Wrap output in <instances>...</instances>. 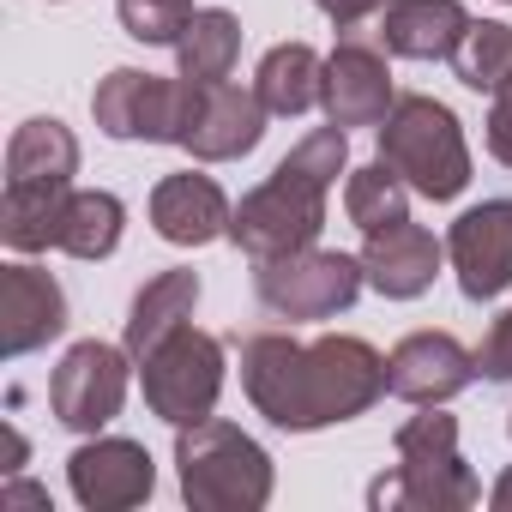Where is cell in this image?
<instances>
[{
  "label": "cell",
  "mask_w": 512,
  "mask_h": 512,
  "mask_svg": "<svg viewBox=\"0 0 512 512\" xmlns=\"http://www.w3.org/2000/svg\"><path fill=\"white\" fill-rule=\"evenodd\" d=\"M241 392L272 428L314 434L386 398V356L344 332L314 344H296L290 332H253L241 338Z\"/></svg>",
  "instance_id": "obj_1"
},
{
  "label": "cell",
  "mask_w": 512,
  "mask_h": 512,
  "mask_svg": "<svg viewBox=\"0 0 512 512\" xmlns=\"http://www.w3.org/2000/svg\"><path fill=\"white\" fill-rule=\"evenodd\" d=\"M338 175H350V133L344 127H314L272 169V181L241 193V205L229 217V241L247 253L253 266L314 247L320 229H326V199H332Z\"/></svg>",
  "instance_id": "obj_2"
},
{
  "label": "cell",
  "mask_w": 512,
  "mask_h": 512,
  "mask_svg": "<svg viewBox=\"0 0 512 512\" xmlns=\"http://www.w3.org/2000/svg\"><path fill=\"white\" fill-rule=\"evenodd\" d=\"M398 464L368 488V506H410V512H464L482 500V482L470 476L464 452H458V422L440 404H422V416H410L392 434Z\"/></svg>",
  "instance_id": "obj_3"
},
{
  "label": "cell",
  "mask_w": 512,
  "mask_h": 512,
  "mask_svg": "<svg viewBox=\"0 0 512 512\" xmlns=\"http://www.w3.org/2000/svg\"><path fill=\"white\" fill-rule=\"evenodd\" d=\"M175 476L193 512H260L272 500V452L223 416L175 428Z\"/></svg>",
  "instance_id": "obj_4"
},
{
  "label": "cell",
  "mask_w": 512,
  "mask_h": 512,
  "mask_svg": "<svg viewBox=\"0 0 512 512\" xmlns=\"http://www.w3.org/2000/svg\"><path fill=\"white\" fill-rule=\"evenodd\" d=\"M380 157L410 181V193L446 205L470 187V145L458 115L440 97H398L392 115L380 121Z\"/></svg>",
  "instance_id": "obj_5"
},
{
  "label": "cell",
  "mask_w": 512,
  "mask_h": 512,
  "mask_svg": "<svg viewBox=\"0 0 512 512\" xmlns=\"http://www.w3.org/2000/svg\"><path fill=\"white\" fill-rule=\"evenodd\" d=\"M223 338L199 332L193 320L175 326L157 350L139 356V386H145V404L157 422L169 428H193V422H211L217 398H223Z\"/></svg>",
  "instance_id": "obj_6"
},
{
  "label": "cell",
  "mask_w": 512,
  "mask_h": 512,
  "mask_svg": "<svg viewBox=\"0 0 512 512\" xmlns=\"http://www.w3.org/2000/svg\"><path fill=\"white\" fill-rule=\"evenodd\" d=\"M368 272H362V253H338V247H302L284 253V260L253 266V296L272 320H338L344 308H356Z\"/></svg>",
  "instance_id": "obj_7"
},
{
  "label": "cell",
  "mask_w": 512,
  "mask_h": 512,
  "mask_svg": "<svg viewBox=\"0 0 512 512\" xmlns=\"http://www.w3.org/2000/svg\"><path fill=\"white\" fill-rule=\"evenodd\" d=\"M127 380H133V356L127 344H103V338H85L61 356V368L49 374V410L61 428L73 434H97L121 416L127 404Z\"/></svg>",
  "instance_id": "obj_8"
},
{
  "label": "cell",
  "mask_w": 512,
  "mask_h": 512,
  "mask_svg": "<svg viewBox=\"0 0 512 512\" xmlns=\"http://www.w3.org/2000/svg\"><path fill=\"white\" fill-rule=\"evenodd\" d=\"M91 115L109 139H145V145H181L187 121V79H157L139 67H115L91 91Z\"/></svg>",
  "instance_id": "obj_9"
},
{
  "label": "cell",
  "mask_w": 512,
  "mask_h": 512,
  "mask_svg": "<svg viewBox=\"0 0 512 512\" xmlns=\"http://www.w3.org/2000/svg\"><path fill=\"white\" fill-rule=\"evenodd\" d=\"M266 103L260 91H241L229 79L199 85L187 79V121H181V151L193 163H235L266 139Z\"/></svg>",
  "instance_id": "obj_10"
},
{
  "label": "cell",
  "mask_w": 512,
  "mask_h": 512,
  "mask_svg": "<svg viewBox=\"0 0 512 512\" xmlns=\"http://www.w3.org/2000/svg\"><path fill=\"white\" fill-rule=\"evenodd\" d=\"M67 488L85 512H127L145 506L157 488V464L139 440L127 434H91L73 458H67Z\"/></svg>",
  "instance_id": "obj_11"
},
{
  "label": "cell",
  "mask_w": 512,
  "mask_h": 512,
  "mask_svg": "<svg viewBox=\"0 0 512 512\" xmlns=\"http://www.w3.org/2000/svg\"><path fill=\"white\" fill-rule=\"evenodd\" d=\"M398 91H392V67H386V49L344 31L338 49L326 55V85H320V109L332 127H380L392 115Z\"/></svg>",
  "instance_id": "obj_12"
},
{
  "label": "cell",
  "mask_w": 512,
  "mask_h": 512,
  "mask_svg": "<svg viewBox=\"0 0 512 512\" xmlns=\"http://www.w3.org/2000/svg\"><path fill=\"white\" fill-rule=\"evenodd\" d=\"M446 260L470 302H494L512 290V199H482L446 229Z\"/></svg>",
  "instance_id": "obj_13"
},
{
  "label": "cell",
  "mask_w": 512,
  "mask_h": 512,
  "mask_svg": "<svg viewBox=\"0 0 512 512\" xmlns=\"http://www.w3.org/2000/svg\"><path fill=\"white\" fill-rule=\"evenodd\" d=\"M476 350H464L452 332H410L386 356V392L404 404H446L476 380Z\"/></svg>",
  "instance_id": "obj_14"
},
{
  "label": "cell",
  "mask_w": 512,
  "mask_h": 512,
  "mask_svg": "<svg viewBox=\"0 0 512 512\" xmlns=\"http://www.w3.org/2000/svg\"><path fill=\"white\" fill-rule=\"evenodd\" d=\"M61 332H67V290L55 284V272L31 260L0 266V356L19 362Z\"/></svg>",
  "instance_id": "obj_15"
},
{
  "label": "cell",
  "mask_w": 512,
  "mask_h": 512,
  "mask_svg": "<svg viewBox=\"0 0 512 512\" xmlns=\"http://www.w3.org/2000/svg\"><path fill=\"white\" fill-rule=\"evenodd\" d=\"M440 260H446V247L422 229V223H392V229H374L362 241V272L368 284L386 296V302H416L434 290L440 278Z\"/></svg>",
  "instance_id": "obj_16"
},
{
  "label": "cell",
  "mask_w": 512,
  "mask_h": 512,
  "mask_svg": "<svg viewBox=\"0 0 512 512\" xmlns=\"http://www.w3.org/2000/svg\"><path fill=\"white\" fill-rule=\"evenodd\" d=\"M229 217H235L229 193H223L211 175H199V169L163 175V181L151 187V229H157L169 247H205V241L229 235Z\"/></svg>",
  "instance_id": "obj_17"
},
{
  "label": "cell",
  "mask_w": 512,
  "mask_h": 512,
  "mask_svg": "<svg viewBox=\"0 0 512 512\" xmlns=\"http://www.w3.org/2000/svg\"><path fill=\"white\" fill-rule=\"evenodd\" d=\"M464 31V0H386L380 7V49L398 61H452Z\"/></svg>",
  "instance_id": "obj_18"
},
{
  "label": "cell",
  "mask_w": 512,
  "mask_h": 512,
  "mask_svg": "<svg viewBox=\"0 0 512 512\" xmlns=\"http://www.w3.org/2000/svg\"><path fill=\"white\" fill-rule=\"evenodd\" d=\"M79 175V139L55 115H31L7 139V187H73Z\"/></svg>",
  "instance_id": "obj_19"
},
{
  "label": "cell",
  "mask_w": 512,
  "mask_h": 512,
  "mask_svg": "<svg viewBox=\"0 0 512 512\" xmlns=\"http://www.w3.org/2000/svg\"><path fill=\"white\" fill-rule=\"evenodd\" d=\"M193 308H199V272H187V266L157 272V278L133 296V308H127V332H121L127 356L139 362L145 350H157L175 326H187V320H193Z\"/></svg>",
  "instance_id": "obj_20"
},
{
  "label": "cell",
  "mask_w": 512,
  "mask_h": 512,
  "mask_svg": "<svg viewBox=\"0 0 512 512\" xmlns=\"http://www.w3.org/2000/svg\"><path fill=\"white\" fill-rule=\"evenodd\" d=\"M320 85H326V61L308 49V43H278L266 49L260 73H253V91H260V103L284 121L320 109Z\"/></svg>",
  "instance_id": "obj_21"
},
{
  "label": "cell",
  "mask_w": 512,
  "mask_h": 512,
  "mask_svg": "<svg viewBox=\"0 0 512 512\" xmlns=\"http://www.w3.org/2000/svg\"><path fill=\"white\" fill-rule=\"evenodd\" d=\"M121 229H127V205L103 187H73L67 205H61V223H55V247L73 253V260H109L121 247Z\"/></svg>",
  "instance_id": "obj_22"
},
{
  "label": "cell",
  "mask_w": 512,
  "mask_h": 512,
  "mask_svg": "<svg viewBox=\"0 0 512 512\" xmlns=\"http://www.w3.org/2000/svg\"><path fill=\"white\" fill-rule=\"evenodd\" d=\"M235 61H241V19H235L229 7H199V13L187 19L181 43H175V67H181V79L217 85V79L235 73Z\"/></svg>",
  "instance_id": "obj_23"
},
{
  "label": "cell",
  "mask_w": 512,
  "mask_h": 512,
  "mask_svg": "<svg viewBox=\"0 0 512 512\" xmlns=\"http://www.w3.org/2000/svg\"><path fill=\"white\" fill-rule=\"evenodd\" d=\"M344 217H350L362 235L404 223V217H410V181H404L386 157L350 169V175H344Z\"/></svg>",
  "instance_id": "obj_24"
},
{
  "label": "cell",
  "mask_w": 512,
  "mask_h": 512,
  "mask_svg": "<svg viewBox=\"0 0 512 512\" xmlns=\"http://www.w3.org/2000/svg\"><path fill=\"white\" fill-rule=\"evenodd\" d=\"M452 73H458L464 91L494 97V91L512 79V25H500V19H470L464 43L452 49Z\"/></svg>",
  "instance_id": "obj_25"
},
{
  "label": "cell",
  "mask_w": 512,
  "mask_h": 512,
  "mask_svg": "<svg viewBox=\"0 0 512 512\" xmlns=\"http://www.w3.org/2000/svg\"><path fill=\"white\" fill-rule=\"evenodd\" d=\"M193 13H199L193 0H115L121 31H127L133 43H145V49H175Z\"/></svg>",
  "instance_id": "obj_26"
},
{
  "label": "cell",
  "mask_w": 512,
  "mask_h": 512,
  "mask_svg": "<svg viewBox=\"0 0 512 512\" xmlns=\"http://www.w3.org/2000/svg\"><path fill=\"white\" fill-rule=\"evenodd\" d=\"M476 368H482V380L512 386V308H506V314H494L488 338L476 344Z\"/></svg>",
  "instance_id": "obj_27"
},
{
  "label": "cell",
  "mask_w": 512,
  "mask_h": 512,
  "mask_svg": "<svg viewBox=\"0 0 512 512\" xmlns=\"http://www.w3.org/2000/svg\"><path fill=\"white\" fill-rule=\"evenodd\" d=\"M482 127H488V157L512 169V79L494 91V103H488V121H482Z\"/></svg>",
  "instance_id": "obj_28"
},
{
  "label": "cell",
  "mask_w": 512,
  "mask_h": 512,
  "mask_svg": "<svg viewBox=\"0 0 512 512\" xmlns=\"http://www.w3.org/2000/svg\"><path fill=\"white\" fill-rule=\"evenodd\" d=\"M314 7H320V13H326L338 31H356L362 19H374V13L386 7V0H314Z\"/></svg>",
  "instance_id": "obj_29"
},
{
  "label": "cell",
  "mask_w": 512,
  "mask_h": 512,
  "mask_svg": "<svg viewBox=\"0 0 512 512\" xmlns=\"http://www.w3.org/2000/svg\"><path fill=\"white\" fill-rule=\"evenodd\" d=\"M0 500H7V506H43V512H49V494H43V488H31V482H13Z\"/></svg>",
  "instance_id": "obj_30"
},
{
  "label": "cell",
  "mask_w": 512,
  "mask_h": 512,
  "mask_svg": "<svg viewBox=\"0 0 512 512\" xmlns=\"http://www.w3.org/2000/svg\"><path fill=\"white\" fill-rule=\"evenodd\" d=\"M488 506H494V512H512V464H506V470H500V482L488 488Z\"/></svg>",
  "instance_id": "obj_31"
},
{
  "label": "cell",
  "mask_w": 512,
  "mask_h": 512,
  "mask_svg": "<svg viewBox=\"0 0 512 512\" xmlns=\"http://www.w3.org/2000/svg\"><path fill=\"white\" fill-rule=\"evenodd\" d=\"M506 434H512V416H506Z\"/></svg>",
  "instance_id": "obj_32"
},
{
  "label": "cell",
  "mask_w": 512,
  "mask_h": 512,
  "mask_svg": "<svg viewBox=\"0 0 512 512\" xmlns=\"http://www.w3.org/2000/svg\"><path fill=\"white\" fill-rule=\"evenodd\" d=\"M500 7H512V0H500Z\"/></svg>",
  "instance_id": "obj_33"
}]
</instances>
